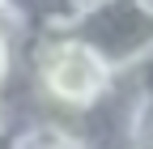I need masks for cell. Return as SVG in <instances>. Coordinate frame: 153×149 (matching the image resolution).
<instances>
[{
	"instance_id": "6da1fadb",
	"label": "cell",
	"mask_w": 153,
	"mask_h": 149,
	"mask_svg": "<svg viewBox=\"0 0 153 149\" xmlns=\"http://www.w3.org/2000/svg\"><path fill=\"white\" fill-rule=\"evenodd\" d=\"M68 30L89 43L115 72L153 64V9L140 0H111L89 13H76Z\"/></svg>"
},
{
	"instance_id": "8992f818",
	"label": "cell",
	"mask_w": 153,
	"mask_h": 149,
	"mask_svg": "<svg viewBox=\"0 0 153 149\" xmlns=\"http://www.w3.org/2000/svg\"><path fill=\"white\" fill-rule=\"evenodd\" d=\"M9 132V111H4V98H0V136Z\"/></svg>"
},
{
	"instance_id": "3957f363",
	"label": "cell",
	"mask_w": 153,
	"mask_h": 149,
	"mask_svg": "<svg viewBox=\"0 0 153 149\" xmlns=\"http://www.w3.org/2000/svg\"><path fill=\"white\" fill-rule=\"evenodd\" d=\"M0 13L9 17L17 30H26L30 39L47 30H68L72 22V0H0Z\"/></svg>"
},
{
	"instance_id": "5b68a950",
	"label": "cell",
	"mask_w": 153,
	"mask_h": 149,
	"mask_svg": "<svg viewBox=\"0 0 153 149\" xmlns=\"http://www.w3.org/2000/svg\"><path fill=\"white\" fill-rule=\"evenodd\" d=\"M98 4H111V0H72V13H89V9H98Z\"/></svg>"
},
{
	"instance_id": "7a4b0ae2",
	"label": "cell",
	"mask_w": 153,
	"mask_h": 149,
	"mask_svg": "<svg viewBox=\"0 0 153 149\" xmlns=\"http://www.w3.org/2000/svg\"><path fill=\"white\" fill-rule=\"evenodd\" d=\"M9 149H89L81 128L47 115H26L9 128Z\"/></svg>"
},
{
	"instance_id": "277c9868",
	"label": "cell",
	"mask_w": 153,
	"mask_h": 149,
	"mask_svg": "<svg viewBox=\"0 0 153 149\" xmlns=\"http://www.w3.org/2000/svg\"><path fill=\"white\" fill-rule=\"evenodd\" d=\"M30 43L26 30H17L4 13H0V94L17 81V72H22V51Z\"/></svg>"
},
{
	"instance_id": "52a82bcc",
	"label": "cell",
	"mask_w": 153,
	"mask_h": 149,
	"mask_svg": "<svg viewBox=\"0 0 153 149\" xmlns=\"http://www.w3.org/2000/svg\"><path fill=\"white\" fill-rule=\"evenodd\" d=\"M140 4H149V9H153V0H140Z\"/></svg>"
}]
</instances>
